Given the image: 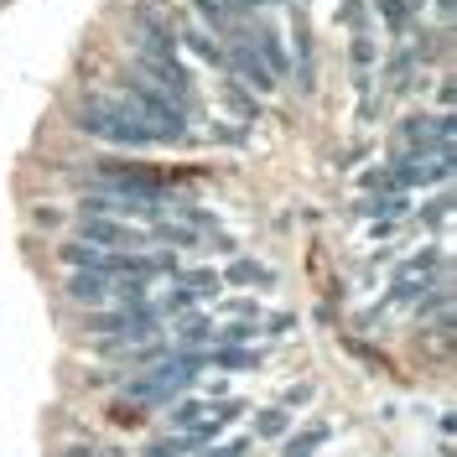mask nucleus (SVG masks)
I'll return each instance as SVG.
<instances>
[{"label":"nucleus","mask_w":457,"mask_h":457,"mask_svg":"<svg viewBox=\"0 0 457 457\" xmlns=\"http://www.w3.org/2000/svg\"><path fill=\"white\" fill-rule=\"evenodd\" d=\"M68 120H73L79 136L104 141V145H120V151H151V145H167L141 114H130L120 99H110V94H79V99L68 104Z\"/></svg>","instance_id":"1"},{"label":"nucleus","mask_w":457,"mask_h":457,"mask_svg":"<svg viewBox=\"0 0 457 457\" xmlns=\"http://www.w3.org/2000/svg\"><path fill=\"white\" fill-rule=\"evenodd\" d=\"M193 167H156V162H130V156H99L88 167V182L99 193H136V198H177V187L198 182Z\"/></svg>","instance_id":"2"},{"label":"nucleus","mask_w":457,"mask_h":457,"mask_svg":"<svg viewBox=\"0 0 457 457\" xmlns=\"http://www.w3.org/2000/svg\"><path fill=\"white\" fill-rule=\"evenodd\" d=\"M203 374H208V348H171L162 364L130 374L120 390H125V400H136V405H171L177 395H187Z\"/></svg>","instance_id":"3"},{"label":"nucleus","mask_w":457,"mask_h":457,"mask_svg":"<svg viewBox=\"0 0 457 457\" xmlns=\"http://www.w3.org/2000/svg\"><path fill=\"white\" fill-rule=\"evenodd\" d=\"M120 104L130 114H141L145 125L162 136L167 145H182V141H193V110H182L177 99H167V94H156L151 84H141L136 73H125L120 79Z\"/></svg>","instance_id":"4"},{"label":"nucleus","mask_w":457,"mask_h":457,"mask_svg":"<svg viewBox=\"0 0 457 457\" xmlns=\"http://www.w3.org/2000/svg\"><path fill=\"white\" fill-rule=\"evenodd\" d=\"M447 177H453V156H411V151H400L390 167L370 171L364 182L370 187H385V193H395V187H447Z\"/></svg>","instance_id":"5"},{"label":"nucleus","mask_w":457,"mask_h":457,"mask_svg":"<svg viewBox=\"0 0 457 457\" xmlns=\"http://www.w3.org/2000/svg\"><path fill=\"white\" fill-rule=\"evenodd\" d=\"M447 281V255L442 250H421V255H411L400 265L395 276H390V291H385V307H405V302H421L431 286Z\"/></svg>","instance_id":"6"},{"label":"nucleus","mask_w":457,"mask_h":457,"mask_svg":"<svg viewBox=\"0 0 457 457\" xmlns=\"http://www.w3.org/2000/svg\"><path fill=\"white\" fill-rule=\"evenodd\" d=\"M136 79H141V84H151L156 94L177 99L182 110H193V99H198V84H193V73H187V62H182V57L136 53Z\"/></svg>","instance_id":"7"},{"label":"nucleus","mask_w":457,"mask_h":457,"mask_svg":"<svg viewBox=\"0 0 457 457\" xmlns=\"http://www.w3.org/2000/svg\"><path fill=\"white\" fill-rule=\"evenodd\" d=\"M400 145L411 156H453V114H411L400 125Z\"/></svg>","instance_id":"8"},{"label":"nucleus","mask_w":457,"mask_h":457,"mask_svg":"<svg viewBox=\"0 0 457 457\" xmlns=\"http://www.w3.org/2000/svg\"><path fill=\"white\" fill-rule=\"evenodd\" d=\"M130 37H136V53H151V57H182L177 53V21L162 16L156 5H130Z\"/></svg>","instance_id":"9"},{"label":"nucleus","mask_w":457,"mask_h":457,"mask_svg":"<svg viewBox=\"0 0 457 457\" xmlns=\"http://www.w3.org/2000/svg\"><path fill=\"white\" fill-rule=\"evenodd\" d=\"M79 239L94 245V250H136V245H145L151 234H141V228L125 224V219H99V213H84V219H79Z\"/></svg>","instance_id":"10"},{"label":"nucleus","mask_w":457,"mask_h":457,"mask_svg":"<svg viewBox=\"0 0 457 457\" xmlns=\"http://www.w3.org/2000/svg\"><path fill=\"white\" fill-rule=\"evenodd\" d=\"M208 370L255 374V370H265V348H255V343H213V348H208Z\"/></svg>","instance_id":"11"},{"label":"nucleus","mask_w":457,"mask_h":457,"mask_svg":"<svg viewBox=\"0 0 457 457\" xmlns=\"http://www.w3.org/2000/svg\"><path fill=\"white\" fill-rule=\"evenodd\" d=\"M114 286H120V281H110V276L73 270V276H68V296H73L79 307H94V312H99V307H110V302H114Z\"/></svg>","instance_id":"12"},{"label":"nucleus","mask_w":457,"mask_h":457,"mask_svg":"<svg viewBox=\"0 0 457 457\" xmlns=\"http://www.w3.org/2000/svg\"><path fill=\"white\" fill-rule=\"evenodd\" d=\"M250 42H255L260 62L270 68V79L281 84L286 73H291V53H286V47H281V31L270 27V21H260V27H250Z\"/></svg>","instance_id":"13"},{"label":"nucleus","mask_w":457,"mask_h":457,"mask_svg":"<svg viewBox=\"0 0 457 457\" xmlns=\"http://www.w3.org/2000/svg\"><path fill=\"white\" fill-rule=\"evenodd\" d=\"M328 442H333V421H312V427H302V431H286L281 457H317Z\"/></svg>","instance_id":"14"},{"label":"nucleus","mask_w":457,"mask_h":457,"mask_svg":"<svg viewBox=\"0 0 457 457\" xmlns=\"http://www.w3.org/2000/svg\"><path fill=\"white\" fill-rule=\"evenodd\" d=\"M291 68H296V79H302V88H312L317 84V68H312V27H307V16L296 11L291 16Z\"/></svg>","instance_id":"15"},{"label":"nucleus","mask_w":457,"mask_h":457,"mask_svg":"<svg viewBox=\"0 0 457 457\" xmlns=\"http://www.w3.org/2000/svg\"><path fill=\"white\" fill-rule=\"evenodd\" d=\"M213 405H219L213 395H177V400L167 405L171 431H193L198 421H208V416H213Z\"/></svg>","instance_id":"16"},{"label":"nucleus","mask_w":457,"mask_h":457,"mask_svg":"<svg viewBox=\"0 0 457 457\" xmlns=\"http://www.w3.org/2000/svg\"><path fill=\"white\" fill-rule=\"evenodd\" d=\"M219 281H228V286H260V291H276V270L270 265H260V260H250V255H234L224 265V276Z\"/></svg>","instance_id":"17"},{"label":"nucleus","mask_w":457,"mask_h":457,"mask_svg":"<svg viewBox=\"0 0 457 457\" xmlns=\"http://www.w3.org/2000/svg\"><path fill=\"white\" fill-rule=\"evenodd\" d=\"M370 5H374V16L385 21L390 37H411L416 31V5L411 0H370Z\"/></svg>","instance_id":"18"},{"label":"nucleus","mask_w":457,"mask_h":457,"mask_svg":"<svg viewBox=\"0 0 457 457\" xmlns=\"http://www.w3.org/2000/svg\"><path fill=\"white\" fill-rule=\"evenodd\" d=\"M171 286H182V291H193V296H203V302H208V296H219V270H208V265H182V270H177V276H171Z\"/></svg>","instance_id":"19"},{"label":"nucleus","mask_w":457,"mask_h":457,"mask_svg":"<svg viewBox=\"0 0 457 457\" xmlns=\"http://www.w3.org/2000/svg\"><path fill=\"white\" fill-rule=\"evenodd\" d=\"M286 431H291V411H286V405H265V411H255V427H250L255 442H281Z\"/></svg>","instance_id":"20"},{"label":"nucleus","mask_w":457,"mask_h":457,"mask_svg":"<svg viewBox=\"0 0 457 457\" xmlns=\"http://www.w3.org/2000/svg\"><path fill=\"white\" fill-rule=\"evenodd\" d=\"M374 37H370V27L364 31H353V47H348V62H353V73H359V84L370 88V73H374Z\"/></svg>","instance_id":"21"},{"label":"nucleus","mask_w":457,"mask_h":457,"mask_svg":"<svg viewBox=\"0 0 457 457\" xmlns=\"http://www.w3.org/2000/svg\"><path fill=\"white\" fill-rule=\"evenodd\" d=\"M193 11L203 16V27H219V31H228L234 21H239V11H234V0H187Z\"/></svg>","instance_id":"22"},{"label":"nucleus","mask_w":457,"mask_h":457,"mask_svg":"<svg viewBox=\"0 0 457 457\" xmlns=\"http://www.w3.org/2000/svg\"><path fill=\"white\" fill-rule=\"evenodd\" d=\"M224 104L239 114L245 125H250V120H260V99H250V88L239 84V79H228V84H224Z\"/></svg>","instance_id":"23"},{"label":"nucleus","mask_w":457,"mask_h":457,"mask_svg":"<svg viewBox=\"0 0 457 457\" xmlns=\"http://www.w3.org/2000/svg\"><path fill=\"white\" fill-rule=\"evenodd\" d=\"M416 219H421L427 228H447V219H453V193H447V187H436V198L421 203V208H416Z\"/></svg>","instance_id":"24"},{"label":"nucleus","mask_w":457,"mask_h":457,"mask_svg":"<svg viewBox=\"0 0 457 457\" xmlns=\"http://www.w3.org/2000/svg\"><path fill=\"white\" fill-rule=\"evenodd\" d=\"M198 447H193V436H182V431H171V436H162V442H145L141 457H193Z\"/></svg>","instance_id":"25"},{"label":"nucleus","mask_w":457,"mask_h":457,"mask_svg":"<svg viewBox=\"0 0 457 457\" xmlns=\"http://www.w3.org/2000/svg\"><path fill=\"white\" fill-rule=\"evenodd\" d=\"M312 395H317V385H312V379H302V385H291V390H286V395L276 400V405L296 411V405H312Z\"/></svg>","instance_id":"26"},{"label":"nucleus","mask_w":457,"mask_h":457,"mask_svg":"<svg viewBox=\"0 0 457 457\" xmlns=\"http://www.w3.org/2000/svg\"><path fill=\"white\" fill-rule=\"evenodd\" d=\"M245 453H250V436H228L224 447H203L193 457H245Z\"/></svg>","instance_id":"27"},{"label":"nucleus","mask_w":457,"mask_h":457,"mask_svg":"<svg viewBox=\"0 0 457 457\" xmlns=\"http://www.w3.org/2000/svg\"><path fill=\"white\" fill-rule=\"evenodd\" d=\"M62 224V213L57 208H37V228H57Z\"/></svg>","instance_id":"28"},{"label":"nucleus","mask_w":457,"mask_h":457,"mask_svg":"<svg viewBox=\"0 0 457 457\" xmlns=\"http://www.w3.org/2000/svg\"><path fill=\"white\" fill-rule=\"evenodd\" d=\"M265 5H270V0H234V11H239V16H250V11H265Z\"/></svg>","instance_id":"29"},{"label":"nucleus","mask_w":457,"mask_h":457,"mask_svg":"<svg viewBox=\"0 0 457 457\" xmlns=\"http://www.w3.org/2000/svg\"><path fill=\"white\" fill-rule=\"evenodd\" d=\"M270 5H291V0H270Z\"/></svg>","instance_id":"30"}]
</instances>
